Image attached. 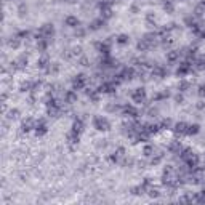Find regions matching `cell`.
<instances>
[{"label": "cell", "mask_w": 205, "mask_h": 205, "mask_svg": "<svg viewBox=\"0 0 205 205\" xmlns=\"http://www.w3.org/2000/svg\"><path fill=\"white\" fill-rule=\"evenodd\" d=\"M143 154H144L146 157H151V156H154V146H144L143 148Z\"/></svg>", "instance_id": "obj_7"}, {"label": "cell", "mask_w": 205, "mask_h": 205, "mask_svg": "<svg viewBox=\"0 0 205 205\" xmlns=\"http://www.w3.org/2000/svg\"><path fill=\"white\" fill-rule=\"evenodd\" d=\"M178 58H180V51H175V50H172V51L167 53V59H168L170 63H175Z\"/></svg>", "instance_id": "obj_4"}, {"label": "cell", "mask_w": 205, "mask_h": 205, "mask_svg": "<svg viewBox=\"0 0 205 205\" xmlns=\"http://www.w3.org/2000/svg\"><path fill=\"white\" fill-rule=\"evenodd\" d=\"M72 55L75 56V55H82V47H74L72 48Z\"/></svg>", "instance_id": "obj_8"}, {"label": "cell", "mask_w": 205, "mask_h": 205, "mask_svg": "<svg viewBox=\"0 0 205 205\" xmlns=\"http://www.w3.org/2000/svg\"><path fill=\"white\" fill-rule=\"evenodd\" d=\"M80 64H82V66H88V59H87V58H82V59H80Z\"/></svg>", "instance_id": "obj_10"}, {"label": "cell", "mask_w": 205, "mask_h": 205, "mask_svg": "<svg viewBox=\"0 0 205 205\" xmlns=\"http://www.w3.org/2000/svg\"><path fill=\"white\" fill-rule=\"evenodd\" d=\"M117 43H120V45L130 43V37L127 35V34H120V35H117Z\"/></svg>", "instance_id": "obj_5"}, {"label": "cell", "mask_w": 205, "mask_h": 205, "mask_svg": "<svg viewBox=\"0 0 205 205\" xmlns=\"http://www.w3.org/2000/svg\"><path fill=\"white\" fill-rule=\"evenodd\" d=\"M175 99H176V101H178V103H183V101H184V98L181 96V95H178V96H176V98H175Z\"/></svg>", "instance_id": "obj_11"}, {"label": "cell", "mask_w": 205, "mask_h": 205, "mask_svg": "<svg viewBox=\"0 0 205 205\" xmlns=\"http://www.w3.org/2000/svg\"><path fill=\"white\" fill-rule=\"evenodd\" d=\"M164 10L165 11H168V13H172L173 11V5L172 3H164Z\"/></svg>", "instance_id": "obj_9"}, {"label": "cell", "mask_w": 205, "mask_h": 205, "mask_svg": "<svg viewBox=\"0 0 205 205\" xmlns=\"http://www.w3.org/2000/svg\"><path fill=\"white\" fill-rule=\"evenodd\" d=\"M186 130H188V124H184V122H180L175 125V132L180 135H186Z\"/></svg>", "instance_id": "obj_3"}, {"label": "cell", "mask_w": 205, "mask_h": 205, "mask_svg": "<svg viewBox=\"0 0 205 205\" xmlns=\"http://www.w3.org/2000/svg\"><path fill=\"white\" fill-rule=\"evenodd\" d=\"M199 132V125L194 124V125H189L188 124V130H186V135H196Z\"/></svg>", "instance_id": "obj_6"}, {"label": "cell", "mask_w": 205, "mask_h": 205, "mask_svg": "<svg viewBox=\"0 0 205 205\" xmlns=\"http://www.w3.org/2000/svg\"><path fill=\"white\" fill-rule=\"evenodd\" d=\"M64 24L69 27H79V19H77V16H67L64 19Z\"/></svg>", "instance_id": "obj_2"}, {"label": "cell", "mask_w": 205, "mask_h": 205, "mask_svg": "<svg viewBox=\"0 0 205 205\" xmlns=\"http://www.w3.org/2000/svg\"><path fill=\"white\" fill-rule=\"evenodd\" d=\"M93 127L96 130H99V132H106V130L111 128V124H109L108 119H104V117H95V119H93Z\"/></svg>", "instance_id": "obj_1"}]
</instances>
